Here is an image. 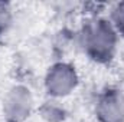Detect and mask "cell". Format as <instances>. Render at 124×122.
I'll return each instance as SVG.
<instances>
[{"mask_svg": "<svg viewBox=\"0 0 124 122\" xmlns=\"http://www.w3.org/2000/svg\"><path fill=\"white\" fill-rule=\"evenodd\" d=\"M81 42L85 53L98 63H107L113 59L117 46V30L107 19H95L87 23Z\"/></svg>", "mask_w": 124, "mask_h": 122, "instance_id": "cell-1", "label": "cell"}, {"mask_svg": "<svg viewBox=\"0 0 124 122\" xmlns=\"http://www.w3.org/2000/svg\"><path fill=\"white\" fill-rule=\"evenodd\" d=\"M78 75L69 63H55L45 76V89L54 98H63L77 88Z\"/></svg>", "mask_w": 124, "mask_h": 122, "instance_id": "cell-2", "label": "cell"}, {"mask_svg": "<svg viewBox=\"0 0 124 122\" xmlns=\"http://www.w3.org/2000/svg\"><path fill=\"white\" fill-rule=\"evenodd\" d=\"M33 98L23 85H16L7 92L3 102V115L6 122H23L31 115Z\"/></svg>", "mask_w": 124, "mask_h": 122, "instance_id": "cell-3", "label": "cell"}, {"mask_svg": "<svg viewBox=\"0 0 124 122\" xmlns=\"http://www.w3.org/2000/svg\"><path fill=\"white\" fill-rule=\"evenodd\" d=\"M95 114L98 122H124V95L121 91L102 92L98 96Z\"/></svg>", "mask_w": 124, "mask_h": 122, "instance_id": "cell-4", "label": "cell"}, {"mask_svg": "<svg viewBox=\"0 0 124 122\" xmlns=\"http://www.w3.org/2000/svg\"><path fill=\"white\" fill-rule=\"evenodd\" d=\"M114 26V29L117 33H121L124 36V1L118 3L113 12H111V20H110Z\"/></svg>", "mask_w": 124, "mask_h": 122, "instance_id": "cell-5", "label": "cell"}, {"mask_svg": "<svg viewBox=\"0 0 124 122\" xmlns=\"http://www.w3.org/2000/svg\"><path fill=\"white\" fill-rule=\"evenodd\" d=\"M12 23V7L6 1H0V34L9 29Z\"/></svg>", "mask_w": 124, "mask_h": 122, "instance_id": "cell-6", "label": "cell"}]
</instances>
